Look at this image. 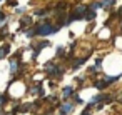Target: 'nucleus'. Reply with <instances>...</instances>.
Returning <instances> with one entry per match:
<instances>
[{"instance_id":"1","label":"nucleus","mask_w":122,"mask_h":115,"mask_svg":"<svg viewBox=\"0 0 122 115\" xmlns=\"http://www.w3.org/2000/svg\"><path fill=\"white\" fill-rule=\"evenodd\" d=\"M59 32V27H54L50 24H39L35 27V34L40 37H47V35H54Z\"/></svg>"},{"instance_id":"2","label":"nucleus","mask_w":122,"mask_h":115,"mask_svg":"<svg viewBox=\"0 0 122 115\" xmlns=\"http://www.w3.org/2000/svg\"><path fill=\"white\" fill-rule=\"evenodd\" d=\"M44 72H45L47 75H50V77H55V78L62 77V67L55 65L54 62H47L45 67H44Z\"/></svg>"},{"instance_id":"3","label":"nucleus","mask_w":122,"mask_h":115,"mask_svg":"<svg viewBox=\"0 0 122 115\" xmlns=\"http://www.w3.org/2000/svg\"><path fill=\"white\" fill-rule=\"evenodd\" d=\"M74 107H75V103H72V102H64V103L60 105V108H59V115H69V113L74 110Z\"/></svg>"},{"instance_id":"4","label":"nucleus","mask_w":122,"mask_h":115,"mask_svg":"<svg viewBox=\"0 0 122 115\" xmlns=\"http://www.w3.org/2000/svg\"><path fill=\"white\" fill-rule=\"evenodd\" d=\"M9 60H10V73H12V75H17V73H19V67H20L19 58H17V57H12V58H9Z\"/></svg>"},{"instance_id":"5","label":"nucleus","mask_w":122,"mask_h":115,"mask_svg":"<svg viewBox=\"0 0 122 115\" xmlns=\"http://www.w3.org/2000/svg\"><path fill=\"white\" fill-rule=\"evenodd\" d=\"M75 93H74V87L72 85H69V87H65L64 90H62V98H64V102H67L69 100V97H74Z\"/></svg>"},{"instance_id":"6","label":"nucleus","mask_w":122,"mask_h":115,"mask_svg":"<svg viewBox=\"0 0 122 115\" xmlns=\"http://www.w3.org/2000/svg\"><path fill=\"white\" fill-rule=\"evenodd\" d=\"M85 62H87V57H82V58H79V60H75V62L72 63V67H74V68H79V67H80L82 63H85Z\"/></svg>"},{"instance_id":"7","label":"nucleus","mask_w":122,"mask_h":115,"mask_svg":"<svg viewBox=\"0 0 122 115\" xmlns=\"http://www.w3.org/2000/svg\"><path fill=\"white\" fill-rule=\"evenodd\" d=\"M84 19H85V20H94V19H95V12H94L92 9H89V12L85 14V17H84Z\"/></svg>"},{"instance_id":"8","label":"nucleus","mask_w":122,"mask_h":115,"mask_svg":"<svg viewBox=\"0 0 122 115\" xmlns=\"http://www.w3.org/2000/svg\"><path fill=\"white\" fill-rule=\"evenodd\" d=\"M90 9L95 12V10H99V9H104V5H102V2H94V4H90Z\"/></svg>"},{"instance_id":"9","label":"nucleus","mask_w":122,"mask_h":115,"mask_svg":"<svg viewBox=\"0 0 122 115\" xmlns=\"http://www.w3.org/2000/svg\"><path fill=\"white\" fill-rule=\"evenodd\" d=\"M72 103H77V105H82V103H84V100L80 98V95H77V93H75V95L72 97Z\"/></svg>"},{"instance_id":"10","label":"nucleus","mask_w":122,"mask_h":115,"mask_svg":"<svg viewBox=\"0 0 122 115\" xmlns=\"http://www.w3.org/2000/svg\"><path fill=\"white\" fill-rule=\"evenodd\" d=\"M9 50H10V47H2V48H0V60L9 53Z\"/></svg>"},{"instance_id":"11","label":"nucleus","mask_w":122,"mask_h":115,"mask_svg":"<svg viewBox=\"0 0 122 115\" xmlns=\"http://www.w3.org/2000/svg\"><path fill=\"white\" fill-rule=\"evenodd\" d=\"M114 2H115V0H102V5H104V9H107V7L114 5Z\"/></svg>"},{"instance_id":"12","label":"nucleus","mask_w":122,"mask_h":115,"mask_svg":"<svg viewBox=\"0 0 122 115\" xmlns=\"http://www.w3.org/2000/svg\"><path fill=\"white\" fill-rule=\"evenodd\" d=\"M30 22H32V19H30V17H24V19H22V25H24V27L30 25Z\"/></svg>"},{"instance_id":"13","label":"nucleus","mask_w":122,"mask_h":115,"mask_svg":"<svg viewBox=\"0 0 122 115\" xmlns=\"http://www.w3.org/2000/svg\"><path fill=\"white\" fill-rule=\"evenodd\" d=\"M25 35H27V38H32L34 35H37V34H35V29H30V30L25 34Z\"/></svg>"},{"instance_id":"14","label":"nucleus","mask_w":122,"mask_h":115,"mask_svg":"<svg viewBox=\"0 0 122 115\" xmlns=\"http://www.w3.org/2000/svg\"><path fill=\"white\" fill-rule=\"evenodd\" d=\"M100 65H102V57H97L95 58V68H100Z\"/></svg>"},{"instance_id":"15","label":"nucleus","mask_w":122,"mask_h":115,"mask_svg":"<svg viewBox=\"0 0 122 115\" xmlns=\"http://www.w3.org/2000/svg\"><path fill=\"white\" fill-rule=\"evenodd\" d=\"M5 102H7V95L4 93V95H0V103H2V105H4Z\"/></svg>"},{"instance_id":"16","label":"nucleus","mask_w":122,"mask_h":115,"mask_svg":"<svg viewBox=\"0 0 122 115\" xmlns=\"http://www.w3.org/2000/svg\"><path fill=\"white\" fill-rule=\"evenodd\" d=\"M62 53H65L64 47H57V55H62Z\"/></svg>"},{"instance_id":"17","label":"nucleus","mask_w":122,"mask_h":115,"mask_svg":"<svg viewBox=\"0 0 122 115\" xmlns=\"http://www.w3.org/2000/svg\"><path fill=\"white\" fill-rule=\"evenodd\" d=\"M4 22H5V14L0 12V24H4Z\"/></svg>"},{"instance_id":"18","label":"nucleus","mask_w":122,"mask_h":115,"mask_svg":"<svg viewBox=\"0 0 122 115\" xmlns=\"http://www.w3.org/2000/svg\"><path fill=\"white\" fill-rule=\"evenodd\" d=\"M82 115H92V112H90V110H89V108H85V110H84V112H82Z\"/></svg>"},{"instance_id":"19","label":"nucleus","mask_w":122,"mask_h":115,"mask_svg":"<svg viewBox=\"0 0 122 115\" xmlns=\"http://www.w3.org/2000/svg\"><path fill=\"white\" fill-rule=\"evenodd\" d=\"M119 15H120V17H122V9H120V10H119Z\"/></svg>"},{"instance_id":"20","label":"nucleus","mask_w":122,"mask_h":115,"mask_svg":"<svg viewBox=\"0 0 122 115\" xmlns=\"http://www.w3.org/2000/svg\"><path fill=\"white\" fill-rule=\"evenodd\" d=\"M0 2H2V0H0Z\"/></svg>"}]
</instances>
